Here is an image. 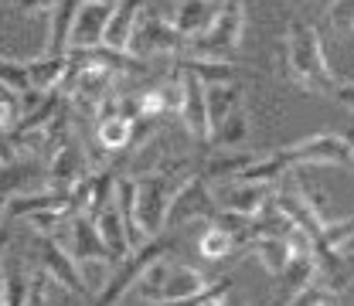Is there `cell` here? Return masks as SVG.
<instances>
[{"mask_svg":"<svg viewBox=\"0 0 354 306\" xmlns=\"http://www.w3.org/2000/svg\"><path fill=\"white\" fill-rule=\"evenodd\" d=\"M187 177H191V164L187 160H167L153 174L133 177L136 180V221H140V231L147 238H160L167 231L171 201H174L177 187Z\"/></svg>","mask_w":354,"mask_h":306,"instance_id":"1","label":"cell"},{"mask_svg":"<svg viewBox=\"0 0 354 306\" xmlns=\"http://www.w3.org/2000/svg\"><path fill=\"white\" fill-rule=\"evenodd\" d=\"M283 65L290 68V75L307 88V92H324V95H334V75H330V65H327V55L320 48V35L317 28L307 21H293L290 31H286V48H283Z\"/></svg>","mask_w":354,"mask_h":306,"instance_id":"2","label":"cell"},{"mask_svg":"<svg viewBox=\"0 0 354 306\" xmlns=\"http://www.w3.org/2000/svg\"><path fill=\"white\" fill-rule=\"evenodd\" d=\"M212 283L184 262L174 259H157L143 272V279L136 283V293L143 306H157V303H177V300H191L198 293H205Z\"/></svg>","mask_w":354,"mask_h":306,"instance_id":"3","label":"cell"},{"mask_svg":"<svg viewBox=\"0 0 354 306\" xmlns=\"http://www.w3.org/2000/svg\"><path fill=\"white\" fill-rule=\"evenodd\" d=\"M242 31H245V3L228 0L221 3L212 28L191 41H184L180 58H194V61H228L239 48H242Z\"/></svg>","mask_w":354,"mask_h":306,"instance_id":"4","label":"cell"},{"mask_svg":"<svg viewBox=\"0 0 354 306\" xmlns=\"http://www.w3.org/2000/svg\"><path fill=\"white\" fill-rule=\"evenodd\" d=\"M171 249H174V235H171V231H164L160 238H150V242H143L140 249H133L130 256L123 259V265L113 269L109 283L92 296V306H116L130 289H136V283L143 279V272L157 262V259H171Z\"/></svg>","mask_w":354,"mask_h":306,"instance_id":"5","label":"cell"},{"mask_svg":"<svg viewBox=\"0 0 354 306\" xmlns=\"http://www.w3.org/2000/svg\"><path fill=\"white\" fill-rule=\"evenodd\" d=\"M276 160H279L286 171L310 167V164H334V167L354 171V150L341 133H317V136H307V140H300V143H293V146L276 150Z\"/></svg>","mask_w":354,"mask_h":306,"instance_id":"6","label":"cell"},{"mask_svg":"<svg viewBox=\"0 0 354 306\" xmlns=\"http://www.w3.org/2000/svg\"><path fill=\"white\" fill-rule=\"evenodd\" d=\"M180 48H184V41L177 38L171 17L167 14H157V3L153 7L143 3L140 21H136V31H133L127 51H130L133 58H140V61H150L153 55H177L180 58Z\"/></svg>","mask_w":354,"mask_h":306,"instance_id":"7","label":"cell"},{"mask_svg":"<svg viewBox=\"0 0 354 306\" xmlns=\"http://www.w3.org/2000/svg\"><path fill=\"white\" fill-rule=\"evenodd\" d=\"M95 167H92V160H88L86 146H82V140L72 133L48 160H44V177H48V191H55V194H72L88 174H92Z\"/></svg>","mask_w":354,"mask_h":306,"instance_id":"8","label":"cell"},{"mask_svg":"<svg viewBox=\"0 0 354 306\" xmlns=\"http://www.w3.org/2000/svg\"><path fill=\"white\" fill-rule=\"evenodd\" d=\"M218 215V204H215V194L212 187L201 180L198 174H191L180 187H177L174 201H171V211H167V228H177V224H187V221H215Z\"/></svg>","mask_w":354,"mask_h":306,"instance_id":"9","label":"cell"},{"mask_svg":"<svg viewBox=\"0 0 354 306\" xmlns=\"http://www.w3.org/2000/svg\"><path fill=\"white\" fill-rule=\"evenodd\" d=\"M35 252H38V269L48 272V279H55L58 286L72 289L75 296H88L86 283L79 276V262L68 256V249L51 238V235H35Z\"/></svg>","mask_w":354,"mask_h":306,"instance_id":"10","label":"cell"},{"mask_svg":"<svg viewBox=\"0 0 354 306\" xmlns=\"http://www.w3.org/2000/svg\"><path fill=\"white\" fill-rule=\"evenodd\" d=\"M215 194V204L218 211H232V215H245V218H256L259 208L276 194V184H245V180H228L212 187Z\"/></svg>","mask_w":354,"mask_h":306,"instance_id":"11","label":"cell"},{"mask_svg":"<svg viewBox=\"0 0 354 306\" xmlns=\"http://www.w3.org/2000/svg\"><path fill=\"white\" fill-rule=\"evenodd\" d=\"M113 7H116L113 0H79L68 51H92V48H99V44H102V35H106V24H109Z\"/></svg>","mask_w":354,"mask_h":306,"instance_id":"12","label":"cell"},{"mask_svg":"<svg viewBox=\"0 0 354 306\" xmlns=\"http://www.w3.org/2000/svg\"><path fill=\"white\" fill-rule=\"evenodd\" d=\"M116 171L113 167H99V171H92V174L68 194V201H72V208L79 211V215H86V218H95L106 204H113V191H116Z\"/></svg>","mask_w":354,"mask_h":306,"instance_id":"13","label":"cell"},{"mask_svg":"<svg viewBox=\"0 0 354 306\" xmlns=\"http://www.w3.org/2000/svg\"><path fill=\"white\" fill-rule=\"evenodd\" d=\"M180 72V68H177ZM180 123L187 126V133L194 136V140H208L212 136V123H208V106H205V86L194 79V75H187V72H180Z\"/></svg>","mask_w":354,"mask_h":306,"instance_id":"14","label":"cell"},{"mask_svg":"<svg viewBox=\"0 0 354 306\" xmlns=\"http://www.w3.org/2000/svg\"><path fill=\"white\" fill-rule=\"evenodd\" d=\"M68 256L75 259V262H109L113 265V256H109V249L102 245V238H99V231H95V221L86 218V215H75V218L68 221Z\"/></svg>","mask_w":354,"mask_h":306,"instance_id":"15","label":"cell"},{"mask_svg":"<svg viewBox=\"0 0 354 306\" xmlns=\"http://www.w3.org/2000/svg\"><path fill=\"white\" fill-rule=\"evenodd\" d=\"M218 7L221 3H212V0H180V3H174L171 24H174L177 38H180V41H191V38L205 35V31L212 28Z\"/></svg>","mask_w":354,"mask_h":306,"instance_id":"16","label":"cell"},{"mask_svg":"<svg viewBox=\"0 0 354 306\" xmlns=\"http://www.w3.org/2000/svg\"><path fill=\"white\" fill-rule=\"evenodd\" d=\"M256 160H259V153H242V150H235V153H212L205 160V167L198 171V177L208 187H218V184H228V180H239Z\"/></svg>","mask_w":354,"mask_h":306,"instance_id":"17","label":"cell"},{"mask_svg":"<svg viewBox=\"0 0 354 306\" xmlns=\"http://www.w3.org/2000/svg\"><path fill=\"white\" fill-rule=\"evenodd\" d=\"M317 272H313V256H290L286 269L279 272V286H276V306H290L304 289L313 286Z\"/></svg>","mask_w":354,"mask_h":306,"instance_id":"18","label":"cell"},{"mask_svg":"<svg viewBox=\"0 0 354 306\" xmlns=\"http://www.w3.org/2000/svg\"><path fill=\"white\" fill-rule=\"evenodd\" d=\"M75 10H79V0H58V3H51V10H48V24L51 28H48V51L44 55H55V58H65L68 55Z\"/></svg>","mask_w":354,"mask_h":306,"instance_id":"19","label":"cell"},{"mask_svg":"<svg viewBox=\"0 0 354 306\" xmlns=\"http://www.w3.org/2000/svg\"><path fill=\"white\" fill-rule=\"evenodd\" d=\"M113 204H116V211H120V221H123V231H127L130 249H140L143 242H150V238L140 231V221H136V180H133V177H127V174L116 177Z\"/></svg>","mask_w":354,"mask_h":306,"instance_id":"20","label":"cell"},{"mask_svg":"<svg viewBox=\"0 0 354 306\" xmlns=\"http://www.w3.org/2000/svg\"><path fill=\"white\" fill-rule=\"evenodd\" d=\"M140 10H143V3H136V0L116 3V7H113V14H109L106 35H102V48L127 51V48H130L133 31H136V21H140Z\"/></svg>","mask_w":354,"mask_h":306,"instance_id":"21","label":"cell"},{"mask_svg":"<svg viewBox=\"0 0 354 306\" xmlns=\"http://www.w3.org/2000/svg\"><path fill=\"white\" fill-rule=\"evenodd\" d=\"M24 68H28V82L35 92H55V88L62 86V79H65V72H68V55L65 58H55V55H35V58H28L24 61Z\"/></svg>","mask_w":354,"mask_h":306,"instance_id":"22","label":"cell"},{"mask_svg":"<svg viewBox=\"0 0 354 306\" xmlns=\"http://www.w3.org/2000/svg\"><path fill=\"white\" fill-rule=\"evenodd\" d=\"M95 231H99V238H102V245L109 249V256H113V262H120V259H127L133 249L130 242H127V231H123V221H120V211H116V204H106L99 215H95Z\"/></svg>","mask_w":354,"mask_h":306,"instance_id":"23","label":"cell"},{"mask_svg":"<svg viewBox=\"0 0 354 306\" xmlns=\"http://www.w3.org/2000/svg\"><path fill=\"white\" fill-rule=\"evenodd\" d=\"M242 82H221V86H205V106H208V123L212 130L218 126L225 116H232L235 109H242Z\"/></svg>","mask_w":354,"mask_h":306,"instance_id":"24","label":"cell"},{"mask_svg":"<svg viewBox=\"0 0 354 306\" xmlns=\"http://www.w3.org/2000/svg\"><path fill=\"white\" fill-rule=\"evenodd\" d=\"M245 140H249V113H245V106L235 109L232 116H225L218 126L212 130V136H208L215 153H235Z\"/></svg>","mask_w":354,"mask_h":306,"instance_id":"25","label":"cell"},{"mask_svg":"<svg viewBox=\"0 0 354 306\" xmlns=\"http://www.w3.org/2000/svg\"><path fill=\"white\" fill-rule=\"evenodd\" d=\"M41 174V160H10L7 167H0V194L7 198H21L31 194V180Z\"/></svg>","mask_w":354,"mask_h":306,"instance_id":"26","label":"cell"},{"mask_svg":"<svg viewBox=\"0 0 354 306\" xmlns=\"http://www.w3.org/2000/svg\"><path fill=\"white\" fill-rule=\"evenodd\" d=\"M3 306H28L31 300V276L24 265L14 262V256H3V286H0Z\"/></svg>","mask_w":354,"mask_h":306,"instance_id":"27","label":"cell"},{"mask_svg":"<svg viewBox=\"0 0 354 306\" xmlns=\"http://www.w3.org/2000/svg\"><path fill=\"white\" fill-rule=\"evenodd\" d=\"M95 143H99V150H106V153L130 150L133 146V123L120 119V116L95 119Z\"/></svg>","mask_w":354,"mask_h":306,"instance_id":"28","label":"cell"},{"mask_svg":"<svg viewBox=\"0 0 354 306\" xmlns=\"http://www.w3.org/2000/svg\"><path fill=\"white\" fill-rule=\"evenodd\" d=\"M174 68L194 75L201 86H221V82H239L232 61H194V58H177Z\"/></svg>","mask_w":354,"mask_h":306,"instance_id":"29","label":"cell"},{"mask_svg":"<svg viewBox=\"0 0 354 306\" xmlns=\"http://www.w3.org/2000/svg\"><path fill=\"white\" fill-rule=\"evenodd\" d=\"M249 249L259 256L263 269L269 272V276H276V279H279V272H283L286 262H290V245H286V238H272V235H266V238H256Z\"/></svg>","mask_w":354,"mask_h":306,"instance_id":"30","label":"cell"},{"mask_svg":"<svg viewBox=\"0 0 354 306\" xmlns=\"http://www.w3.org/2000/svg\"><path fill=\"white\" fill-rule=\"evenodd\" d=\"M198 249H201V256H205V259L218 262V259H228V256L235 252V242H232V235H228V231H221L218 224H208V228H205V235H201V242H198Z\"/></svg>","mask_w":354,"mask_h":306,"instance_id":"31","label":"cell"},{"mask_svg":"<svg viewBox=\"0 0 354 306\" xmlns=\"http://www.w3.org/2000/svg\"><path fill=\"white\" fill-rule=\"evenodd\" d=\"M0 82H3L7 88H14L17 95H24V92L31 88L24 61H14V58H0Z\"/></svg>","mask_w":354,"mask_h":306,"instance_id":"32","label":"cell"},{"mask_svg":"<svg viewBox=\"0 0 354 306\" xmlns=\"http://www.w3.org/2000/svg\"><path fill=\"white\" fill-rule=\"evenodd\" d=\"M327 21H330L334 31L351 35L354 31V0H334V3H327Z\"/></svg>","mask_w":354,"mask_h":306,"instance_id":"33","label":"cell"},{"mask_svg":"<svg viewBox=\"0 0 354 306\" xmlns=\"http://www.w3.org/2000/svg\"><path fill=\"white\" fill-rule=\"evenodd\" d=\"M79 276H82L88 296H92V289L99 293V289L109 283V276H113V265H109V262H82V265H79Z\"/></svg>","mask_w":354,"mask_h":306,"instance_id":"34","label":"cell"},{"mask_svg":"<svg viewBox=\"0 0 354 306\" xmlns=\"http://www.w3.org/2000/svg\"><path fill=\"white\" fill-rule=\"evenodd\" d=\"M232 289V279H215L205 293H198V296H191V300H177V303H157V306H208L215 303V300H221L225 293Z\"/></svg>","mask_w":354,"mask_h":306,"instance_id":"35","label":"cell"},{"mask_svg":"<svg viewBox=\"0 0 354 306\" xmlns=\"http://www.w3.org/2000/svg\"><path fill=\"white\" fill-rule=\"evenodd\" d=\"M290 306H341V296L313 283V286H310V289H304V293H300V296H297Z\"/></svg>","mask_w":354,"mask_h":306,"instance_id":"36","label":"cell"},{"mask_svg":"<svg viewBox=\"0 0 354 306\" xmlns=\"http://www.w3.org/2000/svg\"><path fill=\"white\" fill-rule=\"evenodd\" d=\"M334 99H337L341 106H348V109L354 113V82H344V86L334 88Z\"/></svg>","mask_w":354,"mask_h":306,"instance_id":"37","label":"cell"},{"mask_svg":"<svg viewBox=\"0 0 354 306\" xmlns=\"http://www.w3.org/2000/svg\"><path fill=\"white\" fill-rule=\"evenodd\" d=\"M14 123H17V113H10V109H3V106H0V133H7Z\"/></svg>","mask_w":354,"mask_h":306,"instance_id":"38","label":"cell"},{"mask_svg":"<svg viewBox=\"0 0 354 306\" xmlns=\"http://www.w3.org/2000/svg\"><path fill=\"white\" fill-rule=\"evenodd\" d=\"M218 306H249V303H245L242 296H235V293H225V296L218 300Z\"/></svg>","mask_w":354,"mask_h":306,"instance_id":"39","label":"cell"},{"mask_svg":"<svg viewBox=\"0 0 354 306\" xmlns=\"http://www.w3.org/2000/svg\"><path fill=\"white\" fill-rule=\"evenodd\" d=\"M7 204H10V198L0 194V224H3V218H7Z\"/></svg>","mask_w":354,"mask_h":306,"instance_id":"40","label":"cell"},{"mask_svg":"<svg viewBox=\"0 0 354 306\" xmlns=\"http://www.w3.org/2000/svg\"><path fill=\"white\" fill-rule=\"evenodd\" d=\"M344 140H348V143H351V150H354V130L348 133V136H344Z\"/></svg>","mask_w":354,"mask_h":306,"instance_id":"41","label":"cell"},{"mask_svg":"<svg viewBox=\"0 0 354 306\" xmlns=\"http://www.w3.org/2000/svg\"><path fill=\"white\" fill-rule=\"evenodd\" d=\"M208 306H218V300H215V303H208Z\"/></svg>","mask_w":354,"mask_h":306,"instance_id":"42","label":"cell"}]
</instances>
